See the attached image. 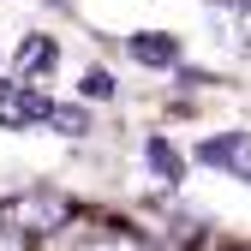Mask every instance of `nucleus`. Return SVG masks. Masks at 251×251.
Masks as SVG:
<instances>
[{
	"label": "nucleus",
	"mask_w": 251,
	"mask_h": 251,
	"mask_svg": "<svg viewBox=\"0 0 251 251\" xmlns=\"http://www.w3.org/2000/svg\"><path fill=\"white\" fill-rule=\"evenodd\" d=\"M48 120V96L30 84H6L0 90V132H24V126H42Z\"/></svg>",
	"instance_id": "7ed1b4c3"
},
{
	"label": "nucleus",
	"mask_w": 251,
	"mask_h": 251,
	"mask_svg": "<svg viewBox=\"0 0 251 251\" xmlns=\"http://www.w3.org/2000/svg\"><path fill=\"white\" fill-rule=\"evenodd\" d=\"M144 155H150V168H155V174H162L168 185H174V179L185 174V168H179V155H174V144H168V138H150V144H144Z\"/></svg>",
	"instance_id": "0eeeda50"
},
{
	"label": "nucleus",
	"mask_w": 251,
	"mask_h": 251,
	"mask_svg": "<svg viewBox=\"0 0 251 251\" xmlns=\"http://www.w3.org/2000/svg\"><path fill=\"white\" fill-rule=\"evenodd\" d=\"M215 6L227 12V36L239 54H251V0H215Z\"/></svg>",
	"instance_id": "423d86ee"
},
{
	"label": "nucleus",
	"mask_w": 251,
	"mask_h": 251,
	"mask_svg": "<svg viewBox=\"0 0 251 251\" xmlns=\"http://www.w3.org/2000/svg\"><path fill=\"white\" fill-rule=\"evenodd\" d=\"M72 222V198L66 192H48V185H30V192L0 198V227L6 233H54Z\"/></svg>",
	"instance_id": "f257e3e1"
},
{
	"label": "nucleus",
	"mask_w": 251,
	"mask_h": 251,
	"mask_svg": "<svg viewBox=\"0 0 251 251\" xmlns=\"http://www.w3.org/2000/svg\"><path fill=\"white\" fill-rule=\"evenodd\" d=\"M84 251H150V245H144V239H138L132 227H102V233L90 239Z\"/></svg>",
	"instance_id": "6e6552de"
},
{
	"label": "nucleus",
	"mask_w": 251,
	"mask_h": 251,
	"mask_svg": "<svg viewBox=\"0 0 251 251\" xmlns=\"http://www.w3.org/2000/svg\"><path fill=\"white\" fill-rule=\"evenodd\" d=\"M84 96H96V102H108V96H114V78H108L102 66H90V72H84Z\"/></svg>",
	"instance_id": "9d476101"
},
{
	"label": "nucleus",
	"mask_w": 251,
	"mask_h": 251,
	"mask_svg": "<svg viewBox=\"0 0 251 251\" xmlns=\"http://www.w3.org/2000/svg\"><path fill=\"white\" fill-rule=\"evenodd\" d=\"M198 162L222 168L227 179H251V132H222V138L198 144Z\"/></svg>",
	"instance_id": "f03ea898"
},
{
	"label": "nucleus",
	"mask_w": 251,
	"mask_h": 251,
	"mask_svg": "<svg viewBox=\"0 0 251 251\" xmlns=\"http://www.w3.org/2000/svg\"><path fill=\"white\" fill-rule=\"evenodd\" d=\"M48 120L60 126L66 138H78V132H90V120H84V108H60V102H48Z\"/></svg>",
	"instance_id": "1a4fd4ad"
},
{
	"label": "nucleus",
	"mask_w": 251,
	"mask_h": 251,
	"mask_svg": "<svg viewBox=\"0 0 251 251\" xmlns=\"http://www.w3.org/2000/svg\"><path fill=\"white\" fill-rule=\"evenodd\" d=\"M126 48H132L138 66H179V42H174V36H162V30H144V36H132Z\"/></svg>",
	"instance_id": "20e7f679"
},
{
	"label": "nucleus",
	"mask_w": 251,
	"mask_h": 251,
	"mask_svg": "<svg viewBox=\"0 0 251 251\" xmlns=\"http://www.w3.org/2000/svg\"><path fill=\"white\" fill-rule=\"evenodd\" d=\"M54 60H60V48H54L48 36H30V42L18 48V78H24V72H54Z\"/></svg>",
	"instance_id": "39448f33"
}]
</instances>
